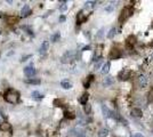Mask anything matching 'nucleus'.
Segmentation results:
<instances>
[{"instance_id":"nucleus-34","label":"nucleus","mask_w":153,"mask_h":137,"mask_svg":"<svg viewBox=\"0 0 153 137\" xmlns=\"http://www.w3.org/2000/svg\"><path fill=\"white\" fill-rule=\"evenodd\" d=\"M134 137H144V136H143V134H141V132H137V134H135Z\"/></svg>"},{"instance_id":"nucleus-10","label":"nucleus","mask_w":153,"mask_h":137,"mask_svg":"<svg viewBox=\"0 0 153 137\" xmlns=\"http://www.w3.org/2000/svg\"><path fill=\"white\" fill-rule=\"evenodd\" d=\"M86 21V15L84 14V11H81L78 13V15H77V23L78 24H81L82 22Z\"/></svg>"},{"instance_id":"nucleus-33","label":"nucleus","mask_w":153,"mask_h":137,"mask_svg":"<svg viewBox=\"0 0 153 137\" xmlns=\"http://www.w3.org/2000/svg\"><path fill=\"white\" fill-rule=\"evenodd\" d=\"M114 9V6L113 5H110V6H107V7H105V11H112Z\"/></svg>"},{"instance_id":"nucleus-21","label":"nucleus","mask_w":153,"mask_h":137,"mask_svg":"<svg viewBox=\"0 0 153 137\" xmlns=\"http://www.w3.org/2000/svg\"><path fill=\"white\" fill-rule=\"evenodd\" d=\"M116 34V27H112L111 30L109 31V33H107V38H109V39H112Z\"/></svg>"},{"instance_id":"nucleus-11","label":"nucleus","mask_w":153,"mask_h":137,"mask_svg":"<svg viewBox=\"0 0 153 137\" xmlns=\"http://www.w3.org/2000/svg\"><path fill=\"white\" fill-rule=\"evenodd\" d=\"M11 128V127L8 122H1L0 123V130H2V132H9Z\"/></svg>"},{"instance_id":"nucleus-3","label":"nucleus","mask_w":153,"mask_h":137,"mask_svg":"<svg viewBox=\"0 0 153 137\" xmlns=\"http://www.w3.org/2000/svg\"><path fill=\"white\" fill-rule=\"evenodd\" d=\"M74 56H75V55H74L73 52L68 50V52L62 56V59H61V61H62V63H70L71 61H73L74 59Z\"/></svg>"},{"instance_id":"nucleus-5","label":"nucleus","mask_w":153,"mask_h":137,"mask_svg":"<svg viewBox=\"0 0 153 137\" xmlns=\"http://www.w3.org/2000/svg\"><path fill=\"white\" fill-rule=\"evenodd\" d=\"M138 84H139L141 88H145L148 86V78H146V75H144V74L138 75Z\"/></svg>"},{"instance_id":"nucleus-20","label":"nucleus","mask_w":153,"mask_h":137,"mask_svg":"<svg viewBox=\"0 0 153 137\" xmlns=\"http://www.w3.org/2000/svg\"><path fill=\"white\" fill-rule=\"evenodd\" d=\"M119 56H120V53H119V50H118V49H112L111 54H110V58L113 57V59H114V58L119 57Z\"/></svg>"},{"instance_id":"nucleus-12","label":"nucleus","mask_w":153,"mask_h":137,"mask_svg":"<svg viewBox=\"0 0 153 137\" xmlns=\"http://www.w3.org/2000/svg\"><path fill=\"white\" fill-rule=\"evenodd\" d=\"M102 111H103V114L106 116V118H109V116H112V112L109 109H107V106L106 105H103L102 106Z\"/></svg>"},{"instance_id":"nucleus-2","label":"nucleus","mask_w":153,"mask_h":137,"mask_svg":"<svg viewBox=\"0 0 153 137\" xmlns=\"http://www.w3.org/2000/svg\"><path fill=\"white\" fill-rule=\"evenodd\" d=\"M132 9L130 8V7H125L123 9H122V11H121V15H120V18H119V21L121 22H125L129 17V16L132 15Z\"/></svg>"},{"instance_id":"nucleus-37","label":"nucleus","mask_w":153,"mask_h":137,"mask_svg":"<svg viewBox=\"0 0 153 137\" xmlns=\"http://www.w3.org/2000/svg\"><path fill=\"white\" fill-rule=\"evenodd\" d=\"M0 123H1V120H0Z\"/></svg>"},{"instance_id":"nucleus-6","label":"nucleus","mask_w":153,"mask_h":137,"mask_svg":"<svg viewBox=\"0 0 153 137\" xmlns=\"http://www.w3.org/2000/svg\"><path fill=\"white\" fill-rule=\"evenodd\" d=\"M21 14H22V17H26V16L31 15V8L29 5H24V7L22 8L21 11Z\"/></svg>"},{"instance_id":"nucleus-27","label":"nucleus","mask_w":153,"mask_h":137,"mask_svg":"<svg viewBox=\"0 0 153 137\" xmlns=\"http://www.w3.org/2000/svg\"><path fill=\"white\" fill-rule=\"evenodd\" d=\"M127 42H128V45H130V43H132V45H134V43L136 42V38L134 37V36H129V37H128V39H127Z\"/></svg>"},{"instance_id":"nucleus-35","label":"nucleus","mask_w":153,"mask_h":137,"mask_svg":"<svg viewBox=\"0 0 153 137\" xmlns=\"http://www.w3.org/2000/svg\"><path fill=\"white\" fill-rule=\"evenodd\" d=\"M65 21V16H61L59 17V22H64Z\"/></svg>"},{"instance_id":"nucleus-30","label":"nucleus","mask_w":153,"mask_h":137,"mask_svg":"<svg viewBox=\"0 0 153 137\" xmlns=\"http://www.w3.org/2000/svg\"><path fill=\"white\" fill-rule=\"evenodd\" d=\"M95 4V1H88V2H86V7H94Z\"/></svg>"},{"instance_id":"nucleus-7","label":"nucleus","mask_w":153,"mask_h":137,"mask_svg":"<svg viewBox=\"0 0 153 137\" xmlns=\"http://www.w3.org/2000/svg\"><path fill=\"white\" fill-rule=\"evenodd\" d=\"M130 113H132V116H136V118H139V116H143V112L141 109H138V107H132V110H130Z\"/></svg>"},{"instance_id":"nucleus-23","label":"nucleus","mask_w":153,"mask_h":137,"mask_svg":"<svg viewBox=\"0 0 153 137\" xmlns=\"http://www.w3.org/2000/svg\"><path fill=\"white\" fill-rule=\"evenodd\" d=\"M64 116H65L66 119H74V118H75V116H74L73 112H70V111H65Z\"/></svg>"},{"instance_id":"nucleus-22","label":"nucleus","mask_w":153,"mask_h":137,"mask_svg":"<svg viewBox=\"0 0 153 137\" xmlns=\"http://www.w3.org/2000/svg\"><path fill=\"white\" fill-rule=\"evenodd\" d=\"M93 79H94V75H91V74H90L89 77H88V79H87V81H86V82H84V88H89V86H90V82H91V81H93Z\"/></svg>"},{"instance_id":"nucleus-9","label":"nucleus","mask_w":153,"mask_h":137,"mask_svg":"<svg viewBox=\"0 0 153 137\" xmlns=\"http://www.w3.org/2000/svg\"><path fill=\"white\" fill-rule=\"evenodd\" d=\"M48 47H49V43H48V41H43V42H42V45L40 46V49H39V53L41 54V55H45V54L47 53Z\"/></svg>"},{"instance_id":"nucleus-15","label":"nucleus","mask_w":153,"mask_h":137,"mask_svg":"<svg viewBox=\"0 0 153 137\" xmlns=\"http://www.w3.org/2000/svg\"><path fill=\"white\" fill-rule=\"evenodd\" d=\"M110 66H111V63H110V62H106V63L103 65V68H102V73L103 74L107 73L109 70H110Z\"/></svg>"},{"instance_id":"nucleus-18","label":"nucleus","mask_w":153,"mask_h":137,"mask_svg":"<svg viewBox=\"0 0 153 137\" xmlns=\"http://www.w3.org/2000/svg\"><path fill=\"white\" fill-rule=\"evenodd\" d=\"M7 22H8V24H15L18 22V18L16 16H9V17H7Z\"/></svg>"},{"instance_id":"nucleus-28","label":"nucleus","mask_w":153,"mask_h":137,"mask_svg":"<svg viewBox=\"0 0 153 137\" xmlns=\"http://www.w3.org/2000/svg\"><path fill=\"white\" fill-rule=\"evenodd\" d=\"M100 65H102V58L100 59H98L97 62L95 63V65H94V68H95V70H97V68H100Z\"/></svg>"},{"instance_id":"nucleus-13","label":"nucleus","mask_w":153,"mask_h":137,"mask_svg":"<svg viewBox=\"0 0 153 137\" xmlns=\"http://www.w3.org/2000/svg\"><path fill=\"white\" fill-rule=\"evenodd\" d=\"M88 98H89V95H88L87 93H84V95L79 98V102L81 103V104H84H84H87V100H88Z\"/></svg>"},{"instance_id":"nucleus-19","label":"nucleus","mask_w":153,"mask_h":137,"mask_svg":"<svg viewBox=\"0 0 153 137\" xmlns=\"http://www.w3.org/2000/svg\"><path fill=\"white\" fill-rule=\"evenodd\" d=\"M32 97H33V98H36V100H41V98H43V95H42L41 93H39V91H37V90H34V91L32 93Z\"/></svg>"},{"instance_id":"nucleus-8","label":"nucleus","mask_w":153,"mask_h":137,"mask_svg":"<svg viewBox=\"0 0 153 137\" xmlns=\"http://www.w3.org/2000/svg\"><path fill=\"white\" fill-rule=\"evenodd\" d=\"M129 77H130V71H128V70H123L119 73V79L120 80H127Z\"/></svg>"},{"instance_id":"nucleus-4","label":"nucleus","mask_w":153,"mask_h":137,"mask_svg":"<svg viewBox=\"0 0 153 137\" xmlns=\"http://www.w3.org/2000/svg\"><path fill=\"white\" fill-rule=\"evenodd\" d=\"M24 74L26 75L27 78H31L33 75H36V68H33L32 65L26 66V68H24Z\"/></svg>"},{"instance_id":"nucleus-26","label":"nucleus","mask_w":153,"mask_h":137,"mask_svg":"<svg viewBox=\"0 0 153 137\" xmlns=\"http://www.w3.org/2000/svg\"><path fill=\"white\" fill-rule=\"evenodd\" d=\"M59 38H61V33H59V32H56L53 37H52V41L53 42L58 41V40H59Z\"/></svg>"},{"instance_id":"nucleus-16","label":"nucleus","mask_w":153,"mask_h":137,"mask_svg":"<svg viewBox=\"0 0 153 137\" xmlns=\"http://www.w3.org/2000/svg\"><path fill=\"white\" fill-rule=\"evenodd\" d=\"M98 137H106L107 135H109V130L106 129V128H102L100 132H98Z\"/></svg>"},{"instance_id":"nucleus-29","label":"nucleus","mask_w":153,"mask_h":137,"mask_svg":"<svg viewBox=\"0 0 153 137\" xmlns=\"http://www.w3.org/2000/svg\"><path fill=\"white\" fill-rule=\"evenodd\" d=\"M62 103H63V100H54V105L55 106H62Z\"/></svg>"},{"instance_id":"nucleus-38","label":"nucleus","mask_w":153,"mask_h":137,"mask_svg":"<svg viewBox=\"0 0 153 137\" xmlns=\"http://www.w3.org/2000/svg\"><path fill=\"white\" fill-rule=\"evenodd\" d=\"M0 33H1V32H0Z\"/></svg>"},{"instance_id":"nucleus-24","label":"nucleus","mask_w":153,"mask_h":137,"mask_svg":"<svg viewBox=\"0 0 153 137\" xmlns=\"http://www.w3.org/2000/svg\"><path fill=\"white\" fill-rule=\"evenodd\" d=\"M84 113L86 114H89L90 113V111H91V105L90 104H84Z\"/></svg>"},{"instance_id":"nucleus-17","label":"nucleus","mask_w":153,"mask_h":137,"mask_svg":"<svg viewBox=\"0 0 153 137\" xmlns=\"http://www.w3.org/2000/svg\"><path fill=\"white\" fill-rule=\"evenodd\" d=\"M103 84L104 86H111V84H113V78L112 77H106L104 79V81H103Z\"/></svg>"},{"instance_id":"nucleus-14","label":"nucleus","mask_w":153,"mask_h":137,"mask_svg":"<svg viewBox=\"0 0 153 137\" xmlns=\"http://www.w3.org/2000/svg\"><path fill=\"white\" fill-rule=\"evenodd\" d=\"M61 86L63 87L64 89H70V88H72V84H71L70 81H68V80L62 81V82H61Z\"/></svg>"},{"instance_id":"nucleus-32","label":"nucleus","mask_w":153,"mask_h":137,"mask_svg":"<svg viewBox=\"0 0 153 137\" xmlns=\"http://www.w3.org/2000/svg\"><path fill=\"white\" fill-rule=\"evenodd\" d=\"M66 9H68V6L65 5V2H64L63 5H62L61 7H59V11H65Z\"/></svg>"},{"instance_id":"nucleus-25","label":"nucleus","mask_w":153,"mask_h":137,"mask_svg":"<svg viewBox=\"0 0 153 137\" xmlns=\"http://www.w3.org/2000/svg\"><path fill=\"white\" fill-rule=\"evenodd\" d=\"M26 82L30 84H40V80L39 79H27Z\"/></svg>"},{"instance_id":"nucleus-1","label":"nucleus","mask_w":153,"mask_h":137,"mask_svg":"<svg viewBox=\"0 0 153 137\" xmlns=\"http://www.w3.org/2000/svg\"><path fill=\"white\" fill-rule=\"evenodd\" d=\"M4 98L7 103L11 104H17L20 100V93L15 89H8L4 95Z\"/></svg>"},{"instance_id":"nucleus-31","label":"nucleus","mask_w":153,"mask_h":137,"mask_svg":"<svg viewBox=\"0 0 153 137\" xmlns=\"http://www.w3.org/2000/svg\"><path fill=\"white\" fill-rule=\"evenodd\" d=\"M103 34H104V29H100V31H98V33H97V36H96V37H97V38H102V37H103Z\"/></svg>"},{"instance_id":"nucleus-36","label":"nucleus","mask_w":153,"mask_h":137,"mask_svg":"<svg viewBox=\"0 0 153 137\" xmlns=\"http://www.w3.org/2000/svg\"><path fill=\"white\" fill-rule=\"evenodd\" d=\"M89 46H87V47H84V48H82V50H88V49H89Z\"/></svg>"}]
</instances>
